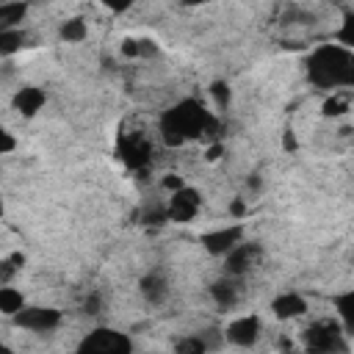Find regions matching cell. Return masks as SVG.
<instances>
[{"label":"cell","instance_id":"6da1fadb","mask_svg":"<svg viewBox=\"0 0 354 354\" xmlns=\"http://www.w3.org/2000/svg\"><path fill=\"white\" fill-rule=\"evenodd\" d=\"M218 119L199 100L185 97L166 108L158 119V136L166 147H183L185 141H218Z\"/></svg>","mask_w":354,"mask_h":354},{"label":"cell","instance_id":"7a4b0ae2","mask_svg":"<svg viewBox=\"0 0 354 354\" xmlns=\"http://www.w3.org/2000/svg\"><path fill=\"white\" fill-rule=\"evenodd\" d=\"M307 80L324 91L354 88V50L343 44H318L304 61Z\"/></svg>","mask_w":354,"mask_h":354},{"label":"cell","instance_id":"3957f363","mask_svg":"<svg viewBox=\"0 0 354 354\" xmlns=\"http://www.w3.org/2000/svg\"><path fill=\"white\" fill-rule=\"evenodd\" d=\"M301 343L307 351L318 354H335V351H348L346 329L337 318H318L301 332Z\"/></svg>","mask_w":354,"mask_h":354},{"label":"cell","instance_id":"277c9868","mask_svg":"<svg viewBox=\"0 0 354 354\" xmlns=\"http://www.w3.org/2000/svg\"><path fill=\"white\" fill-rule=\"evenodd\" d=\"M116 155L127 169L141 171L152 160V141L144 130H122L116 138Z\"/></svg>","mask_w":354,"mask_h":354},{"label":"cell","instance_id":"5b68a950","mask_svg":"<svg viewBox=\"0 0 354 354\" xmlns=\"http://www.w3.org/2000/svg\"><path fill=\"white\" fill-rule=\"evenodd\" d=\"M77 351L80 354H130L133 351V337L119 332V329L97 326L77 343Z\"/></svg>","mask_w":354,"mask_h":354},{"label":"cell","instance_id":"8992f818","mask_svg":"<svg viewBox=\"0 0 354 354\" xmlns=\"http://www.w3.org/2000/svg\"><path fill=\"white\" fill-rule=\"evenodd\" d=\"M11 324L19 326V329H25V332L44 335V332H53V329L61 324V310L44 307V304H25V307L11 318Z\"/></svg>","mask_w":354,"mask_h":354},{"label":"cell","instance_id":"52a82bcc","mask_svg":"<svg viewBox=\"0 0 354 354\" xmlns=\"http://www.w3.org/2000/svg\"><path fill=\"white\" fill-rule=\"evenodd\" d=\"M202 207V194L191 185H183L177 188L174 194H169V202H166V213H169V221L174 224H188L196 218Z\"/></svg>","mask_w":354,"mask_h":354},{"label":"cell","instance_id":"ba28073f","mask_svg":"<svg viewBox=\"0 0 354 354\" xmlns=\"http://www.w3.org/2000/svg\"><path fill=\"white\" fill-rule=\"evenodd\" d=\"M260 257H263V246L257 241H246L243 238L232 252L224 254V274H230V277H246L249 271L257 268Z\"/></svg>","mask_w":354,"mask_h":354},{"label":"cell","instance_id":"9c48e42d","mask_svg":"<svg viewBox=\"0 0 354 354\" xmlns=\"http://www.w3.org/2000/svg\"><path fill=\"white\" fill-rule=\"evenodd\" d=\"M241 241H243V224H227V227H216V230L199 235L202 249H205L207 254H213V257H224V254L232 252Z\"/></svg>","mask_w":354,"mask_h":354},{"label":"cell","instance_id":"30bf717a","mask_svg":"<svg viewBox=\"0 0 354 354\" xmlns=\"http://www.w3.org/2000/svg\"><path fill=\"white\" fill-rule=\"evenodd\" d=\"M260 318L257 315H241L235 318L227 329H224V337L230 346H238V348H252L260 337Z\"/></svg>","mask_w":354,"mask_h":354},{"label":"cell","instance_id":"8fae6325","mask_svg":"<svg viewBox=\"0 0 354 354\" xmlns=\"http://www.w3.org/2000/svg\"><path fill=\"white\" fill-rule=\"evenodd\" d=\"M138 293H141V299H144L147 304H152V307L166 304V299H169V293H171L166 274H163L160 268L147 271V274L138 279Z\"/></svg>","mask_w":354,"mask_h":354},{"label":"cell","instance_id":"7c38bea8","mask_svg":"<svg viewBox=\"0 0 354 354\" xmlns=\"http://www.w3.org/2000/svg\"><path fill=\"white\" fill-rule=\"evenodd\" d=\"M271 313L277 321H293L307 313V299L296 290H282L271 299Z\"/></svg>","mask_w":354,"mask_h":354},{"label":"cell","instance_id":"4fadbf2b","mask_svg":"<svg viewBox=\"0 0 354 354\" xmlns=\"http://www.w3.org/2000/svg\"><path fill=\"white\" fill-rule=\"evenodd\" d=\"M241 285H243V277H230V274H224L221 279H216V282L210 285V296H213V301H216L221 310H230V307H235L238 299H241Z\"/></svg>","mask_w":354,"mask_h":354},{"label":"cell","instance_id":"5bb4252c","mask_svg":"<svg viewBox=\"0 0 354 354\" xmlns=\"http://www.w3.org/2000/svg\"><path fill=\"white\" fill-rule=\"evenodd\" d=\"M47 102V94L39 88V86H22L17 94H14V108L22 113V116H36Z\"/></svg>","mask_w":354,"mask_h":354},{"label":"cell","instance_id":"9a60e30c","mask_svg":"<svg viewBox=\"0 0 354 354\" xmlns=\"http://www.w3.org/2000/svg\"><path fill=\"white\" fill-rule=\"evenodd\" d=\"M332 307H335V315L343 324L346 335H354V288H348L343 293H335L332 296Z\"/></svg>","mask_w":354,"mask_h":354},{"label":"cell","instance_id":"2e32d148","mask_svg":"<svg viewBox=\"0 0 354 354\" xmlns=\"http://www.w3.org/2000/svg\"><path fill=\"white\" fill-rule=\"evenodd\" d=\"M25 17H28V3L25 0H6V3H0V30L22 28Z\"/></svg>","mask_w":354,"mask_h":354},{"label":"cell","instance_id":"e0dca14e","mask_svg":"<svg viewBox=\"0 0 354 354\" xmlns=\"http://www.w3.org/2000/svg\"><path fill=\"white\" fill-rule=\"evenodd\" d=\"M58 36H61L66 44H77V41H83V39L88 36V25H86L83 17H69V19L61 22Z\"/></svg>","mask_w":354,"mask_h":354},{"label":"cell","instance_id":"ac0fdd59","mask_svg":"<svg viewBox=\"0 0 354 354\" xmlns=\"http://www.w3.org/2000/svg\"><path fill=\"white\" fill-rule=\"evenodd\" d=\"M22 307H25V296H22V290L3 285V288H0V313H3L6 318H14Z\"/></svg>","mask_w":354,"mask_h":354},{"label":"cell","instance_id":"d6986e66","mask_svg":"<svg viewBox=\"0 0 354 354\" xmlns=\"http://www.w3.org/2000/svg\"><path fill=\"white\" fill-rule=\"evenodd\" d=\"M25 41H28V36H25V30L22 28H6V30H0V55H14L17 50H22L25 47Z\"/></svg>","mask_w":354,"mask_h":354},{"label":"cell","instance_id":"ffe728a7","mask_svg":"<svg viewBox=\"0 0 354 354\" xmlns=\"http://www.w3.org/2000/svg\"><path fill=\"white\" fill-rule=\"evenodd\" d=\"M122 53L127 58H152V55H158V44L152 39H124Z\"/></svg>","mask_w":354,"mask_h":354},{"label":"cell","instance_id":"44dd1931","mask_svg":"<svg viewBox=\"0 0 354 354\" xmlns=\"http://www.w3.org/2000/svg\"><path fill=\"white\" fill-rule=\"evenodd\" d=\"M207 348H210V343H207V337L202 332L199 335H188V337L174 343V351H180V354H202Z\"/></svg>","mask_w":354,"mask_h":354},{"label":"cell","instance_id":"7402d4cb","mask_svg":"<svg viewBox=\"0 0 354 354\" xmlns=\"http://www.w3.org/2000/svg\"><path fill=\"white\" fill-rule=\"evenodd\" d=\"M335 41L343 44V47H348V50H354V11H346L343 14L340 28L335 30Z\"/></svg>","mask_w":354,"mask_h":354},{"label":"cell","instance_id":"603a6c76","mask_svg":"<svg viewBox=\"0 0 354 354\" xmlns=\"http://www.w3.org/2000/svg\"><path fill=\"white\" fill-rule=\"evenodd\" d=\"M210 97H213V102H216L218 111H227V108H230V100H232L230 83H227V80H213V83H210Z\"/></svg>","mask_w":354,"mask_h":354},{"label":"cell","instance_id":"cb8c5ba5","mask_svg":"<svg viewBox=\"0 0 354 354\" xmlns=\"http://www.w3.org/2000/svg\"><path fill=\"white\" fill-rule=\"evenodd\" d=\"M348 111V97L340 91H332V97L324 102V116H343Z\"/></svg>","mask_w":354,"mask_h":354},{"label":"cell","instance_id":"d4e9b609","mask_svg":"<svg viewBox=\"0 0 354 354\" xmlns=\"http://www.w3.org/2000/svg\"><path fill=\"white\" fill-rule=\"evenodd\" d=\"M100 310H102V296L94 290V293H88V296L83 299V313H86V315H97Z\"/></svg>","mask_w":354,"mask_h":354},{"label":"cell","instance_id":"484cf974","mask_svg":"<svg viewBox=\"0 0 354 354\" xmlns=\"http://www.w3.org/2000/svg\"><path fill=\"white\" fill-rule=\"evenodd\" d=\"M160 185L169 191V194H174L177 188H183L185 185V180L180 177V174H163V180H160Z\"/></svg>","mask_w":354,"mask_h":354},{"label":"cell","instance_id":"4316f807","mask_svg":"<svg viewBox=\"0 0 354 354\" xmlns=\"http://www.w3.org/2000/svg\"><path fill=\"white\" fill-rule=\"evenodd\" d=\"M249 213V207H246V202L241 199V196H235L232 202H230V216L232 218H238V221H243V216Z\"/></svg>","mask_w":354,"mask_h":354},{"label":"cell","instance_id":"83f0119b","mask_svg":"<svg viewBox=\"0 0 354 354\" xmlns=\"http://www.w3.org/2000/svg\"><path fill=\"white\" fill-rule=\"evenodd\" d=\"M100 3H102L105 8H111L113 14H124V11H127V8H130L136 0H100Z\"/></svg>","mask_w":354,"mask_h":354},{"label":"cell","instance_id":"f1b7e54d","mask_svg":"<svg viewBox=\"0 0 354 354\" xmlns=\"http://www.w3.org/2000/svg\"><path fill=\"white\" fill-rule=\"evenodd\" d=\"M14 147H17L14 136H11L8 130H3V133H0V155H11V152H14Z\"/></svg>","mask_w":354,"mask_h":354},{"label":"cell","instance_id":"f546056e","mask_svg":"<svg viewBox=\"0 0 354 354\" xmlns=\"http://www.w3.org/2000/svg\"><path fill=\"white\" fill-rule=\"evenodd\" d=\"M282 147H285L288 152H296V136H293V130H285V136H282Z\"/></svg>","mask_w":354,"mask_h":354},{"label":"cell","instance_id":"4dcf8cb0","mask_svg":"<svg viewBox=\"0 0 354 354\" xmlns=\"http://www.w3.org/2000/svg\"><path fill=\"white\" fill-rule=\"evenodd\" d=\"M202 3H207V0H183V6H202Z\"/></svg>","mask_w":354,"mask_h":354}]
</instances>
